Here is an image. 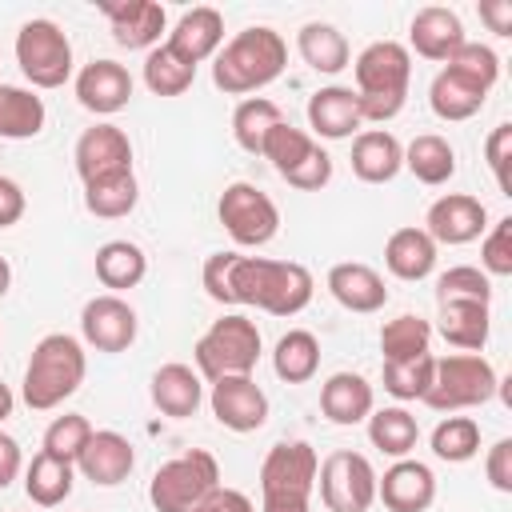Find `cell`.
I'll use <instances>...</instances> for the list:
<instances>
[{"label": "cell", "instance_id": "obj_1", "mask_svg": "<svg viewBox=\"0 0 512 512\" xmlns=\"http://www.w3.org/2000/svg\"><path fill=\"white\" fill-rule=\"evenodd\" d=\"M216 304H248L268 316H296L312 300V272L296 260H268L244 252H212L200 272Z\"/></svg>", "mask_w": 512, "mask_h": 512}, {"label": "cell", "instance_id": "obj_2", "mask_svg": "<svg viewBox=\"0 0 512 512\" xmlns=\"http://www.w3.org/2000/svg\"><path fill=\"white\" fill-rule=\"evenodd\" d=\"M288 64V44L280 32L256 24L236 32L216 56H212V84L228 96H248L268 88Z\"/></svg>", "mask_w": 512, "mask_h": 512}, {"label": "cell", "instance_id": "obj_3", "mask_svg": "<svg viewBox=\"0 0 512 512\" xmlns=\"http://www.w3.org/2000/svg\"><path fill=\"white\" fill-rule=\"evenodd\" d=\"M84 372H88L84 344L68 332H48L36 340V348L28 356L20 396L32 412H52L84 384Z\"/></svg>", "mask_w": 512, "mask_h": 512}, {"label": "cell", "instance_id": "obj_4", "mask_svg": "<svg viewBox=\"0 0 512 512\" xmlns=\"http://www.w3.org/2000/svg\"><path fill=\"white\" fill-rule=\"evenodd\" d=\"M356 100L360 116L372 124H388L400 116L408 100V80H412V52L400 40H376L356 56Z\"/></svg>", "mask_w": 512, "mask_h": 512}, {"label": "cell", "instance_id": "obj_5", "mask_svg": "<svg viewBox=\"0 0 512 512\" xmlns=\"http://www.w3.org/2000/svg\"><path fill=\"white\" fill-rule=\"evenodd\" d=\"M320 456L308 440H280L260 464V512H312Z\"/></svg>", "mask_w": 512, "mask_h": 512}, {"label": "cell", "instance_id": "obj_6", "mask_svg": "<svg viewBox=\"0 0 512 512\" xmlns=\"http://www.w3.org/2000/svg\"><path fill=\"white\" fill-rule=\"evenodd\" d=\"M192 356H196V372L204 380L252 376V368L260 360V328L244 312H228V316L212 320V328L196 340Z\"/></svg>", "mask_w": 512, "mask_h": 512}, {"label": "cell", "instance_id": "obj_7", "mask_svg": "<svg viewBox=\"0 0 512 512\" xmlns=\"http://www.w3.org/2000/svg\"><path fill=\"white\" fill-rule=\"evenodd\" d=\"M496 388H500V376L480 352H452L436 360L424 404L436 412H460V408L488 404Z\"/></svg>", "mask_w": 512, "mask_h": 512}, {"label": "cell", "instance_id": "obj_8", "mask_svg": "<svg viewBox=\"0 0 512 512\" xmlns=\"http://www.w3.org/2000/svg\"><path fill=\"white\" fill-rule=\"evenodd\" d=\"M220 484V464L208 448H188L160 464L148 480V500L156 512H192Z\"/></svg>", "mask_w": 512, "mask_h": 512}, {"label": "cell", "instance_id": "obj_9", "mask_svg": "<svg viewBox=\"0 0 512 512\" xmlns=\"http://www.w3.org/2000/svg\"><path fill=\"white\" fill-rule=\"evenodd\" d=\"M16 64L32 88H60L72 76V44L56 20H28L16 32Z\"/></svg>", "mask_w": 512, "mask_h": 512}, {"label": "cell", "instance_id": "obj_10", "mask_svg": "<svg viewBox=\"0 0 512 512\" xmlns=\"http://www.w3.org/2000/svg\"><path fill=\"white\" fill-rule=\"evenodd\" d=\"M316 488L328 512H368L376 500V468L352 448H336L316 468Z\"/></svg>", "mask_w": 512, "mask_h": 512}, {"label": "cell", "instance_id": "obj_11", "mask_svg": "<svg viewBox=\"0 0 512 512\" xmlns=\"http://www.w3.org/2000/svg\"><path fill=\"white\" fill-rule=\"evenodd\" d=\"M216 216L224 224V232L240 244V248H260L280 232V208L268 192H260L248 180H236L220 192Z\"/></svg>", "mask_w": 512, "mask_h": 512}, {"label": "cell", "instance_id": "obj_12", "mask_svg": "<svg viewBox=\"0 0 512 512\" xmlns=\"http://www.w3.org/2000/svg\"><path fill=\"white\" fill-rule=\"evenodd\" d=\"M136 332H140L136 308L124 296H116V292L92 296L84 304V312H80V336L96 352H124V348H132Z\"/></svg>", "mask_w": 512, "mask_h": 512}, {"label": "cell", "instance_id": "obj_13", "mask_svg": "<svg viewBox=\"0 0 512 512\" xmlns=\"http://www.w3.org/2000/svg\"><path fill=\"white\" fill-rule=\"evenodd\" d=\"M72 160H76V172L84 184L116 176V172H132V140L116 124H92L80 132Z\"/></svg>", "mask_w": 512, "mask_h": 512}, {"label": "cell", "instance_id": "obj_14", "mask_svg": "<svg viewBox=\"0 0 512 512\" xmlns=\"http://www.w3.org/2000/svg\"><path fill=\"white\" fill-rule=\"evenodd\" d=\"M488 228V208L468 196V192H448L440 200L428 204V216H424V232L432 236V244H472L480 240Z\"/></svg>", "mask_w": 512, "mask_h": 512}, {"label": "cell", "instance_id": "obj_15", "mask_svg": "<svg viewBox=\"0 0 512 512\" xmlns=\"http://www.w3.org/2000/svg\"><path fill=\"white\" fill-rule=\"evenodd\" d=\"M212 416L228 432H256L268 420V396L252 376H220L212 380Z\"/></svg>", "mask_w": 512, "mask_h": 512}, {"label": "cell", "instance_id": "obj_16", "mask_svg": "<svg viewBox=\"0 0 512 512\" xmlns=\"http://www.w3.org/2000/svg\"><path fill=\"white\" fill-rule=\"evenodd\" d=\"M96 8L108 16L112 24V40L120 48H156L160 32L168 24L164 8L156 0H96Z\"/></svg>", "mask_w": 512, "mask_h": 512}, {"label": "cell", "instance_id": "obj_17", "mask_svg": "<svg viewBox=\"0 0 512 512\" xmlns=\"http://www.w3.org/2000/svg\"><path fill=\"white\" fill-rule=\"evenodd\" d=\"M376 500L388 512H428L436 500V476L420 460H396L384 476H376Z\"/></svg>", "mask_w": 512, "mask_h": 512}, {"label": "cell", "instance_id": "obj_18", "mask_svg": "<svg viewBox=\"0 0 512 512\" xmlns=\"http://www.w3.org/2000/svg\"><path fill=\"white\" fill-rule=\"evenodd\" d=\"M132 464H136V448L128 444V436H120V432H112V428H100V432L92 428L84 452L76 456V468H80L92 484H100V488L124 484L128 472H132Z\"/></svg>", "mask_w": 512, "mask_h": 512}, {"label": "cell", "instance_id": "obj_19", "mask_svg": "<svg viewBox=\"0 0 512 512\" xmlns=\"http://www.w3.org/2000/svg\"><path fill=\"white\" fill-rule=\"evenodd\" d=\"M76 100L96 112V116H112L132 100V76L124 64L116 60H92L80 68L76 76Z\"/></svg>", "mask_w": 512, "mask_h": 512}, {"label": "cell", "instance_id": "obj_20", "mask_svg": "<svg viewBox=\"0 0 512 512\" xmlns=\"http://www.w3.org/2000/svg\"><path fill=\"white\" fill-rule=\"evenodd\" d=\"M184 64H204L208 56H216L220 52V44H224V16L216 12V8H188L180 20H176V28L168 32V40H164Z\"/></svg>", "mask_w": 512, "mask_h": 512}, {"label": "cell", "instance_id": "obj_21", "mask_svg": "<svg viewBox=\"0 0 512 512\" xmlns=\"http://www.w3.org/2000/svg\"><path fill=\"white\" fill-rule=\"evenodd\" d=\"M364 116H360V100L352 88L344 84H328L316 88L308 96V128L324 140H348L352 132H360Z\"/></svg>", "mask_w": 512, "mask_h": 512}, {"label": "cell", "instance_id": "obj_22", "mask_svg": "<svg viewBox=\"0 0 512 512\" xmlns=\"http://www.w3.org/2000/svg\"><path fill=\"white\" fill-rule=\"evenodd\" d=\"M328 292L336 296L340 308L348 312H380L388 304V288H384V276L360 260H344V264H332L328 268Z\"/></svg>", "mask_w": 512, "mask_h": 512}, {"label": "cell", "instance_id": "obj_23", "mask_svg": "<svg viewBox=\"0 0 512 512\" xmlns=\"http://www.w3.org/2000/svg\"><path fill=\"white\" fill-rule=\"evenodd\" d=\"M408 40H412L416 56L444 64L468 36H464V24H460V16H456L452 8L428 4V8H420V12L412 16V24H408Z\"/></svg>", "mask_w": 512, "mask_h": 512}, {"label": "cell", "instance_id": "obj_24", "mask_svg": "<svg viewBox=\"0 0 512 512\" xmlns=\"http://www.w3.org/2000/svg\"><path fill=\"white\" fill-rule=\"evenodd\" d=\"M400 168H404V144L392 132H384V128L356 132V140H352V172L364 184H388V180H396Z\"/></svg>", "mask_w": 512, "mask_h": 512}, {"label": "cell", "instance_id": "obj_25", "mask_svg": "<svg viewBox=\"0 0 512 512\" xmlns=\"http://www.w3.org/2000/svg\"><path fill=\"white\" fill-rule=\"evenodd\" d=\"M200 400H204V384H200V372L196 368L172 360V364H160L152 372V404L164 416L184 420V416H192L200 408Z\"/></svg>", "mask_w": 512, "mask_h": 512}, {"label": "cell", "instance_id": "obj_26", "mask_svg": "<svg viewBox=\"0 0 512 512\" xmlns=\"http://www.w3.org/2000/svg\"><path fill=\"white\" fill-rule=\"evenodd\" d=\"M372 404H376L372 384L360 372H336L320 388V412L332 424H360V420H368Z\"/></svg>", "mask_w": 512, "mask_h": 512}, {"label": "cell", "instance_id": "obj_27", "mask_svg": "<svg viewBox=\"0 0 512 512\" xmlns=\"http://www.w3.org/2000/svg\"><path fill=\"white\" fill-rule=\"evenodd\" d=\"M384 264L396 280H424L436 268V244L424 228H396L384 244Z\"/></svg>", "mask_w": 512, "mask_h": 512}, {"label": "cell", "instance_id": "obj_28", "mask_svg": "<svg viewBox=\"0 0 512 512\" xmlns=\"http://www.w3.org/2000/svg\"><path fill=\"white\" fill-rule=\"evenodd\" d=\"M296 48L304 56V64L320 76H336L348 68V40L336 24H324V20H308L300 32H296Z\"/></svg>", "mask_w": 512, "mask_h": 512}, {"label": "cell", "instance_id": "obj_29", "mask_svg": "<svg viewBox=\"0 0 512 512\" xmlns=\"http://www.w3.org/2000/svg\"><path fill=\"white\" fill-rule=\"evenodd\" d=\"M72 484H76V464L60 460V456H48L44 448L32 456V464L24 468V492L32 504L40 508H56L72 496Z\"/></svg>", "mask_w": 512, "mask_h": 512}, {"label": "cell", "instance_id": "obj_30", "mask_svg": "<svg viewBox=\"0 0 512 512\" xmlns=\"http://www.w3.org/2000/svg\"><path fill=\"white\" fill-rule=\"evenodd\" d=\"M48 108L32 88L0 84V140H32L44 132Z\"/></svg>", "mask_w": 512, "mask_h": 512}, {"label": "cell", "instance_id": "obj_31", "mask_svg": "<svg viewBox=\"0 0 512 512\" xmlns=\"http://www.w3.org/2000/svg\"><path fill=\"white\" fill-rule=\"evenodd\" d=\"M92 264H96V280L104 288H112L116 296L124 288H136L144 280V272H148V256L132 240H108V244H100Z\"/></svg>", "mask_w": 512, "mask_h": 512}, {"label": "cell", "instance_id": "obj_32", "mask_svg": "<svg viewBox=\"0 0 512 512\" xmlns=\"http://www.w3.org/2000/svg\"><path fill=\"white\" fill-rule=\"evenodd\" d=\"M440 336L452 344V348H464V352H480L488 344V328H492V316H488V304H476V300H452V304H440Z\"/></svg>", "mask_w": 512, "mask_h": 512}, {"label": "cell", "instance_id": "obj_33", "mask_svg": "<svg viewBox=\"0 0 512 512\" xmlns=\"http://www.w3.org/2000/svg\"><path fill=\"white\" fill-rule=\"evenodd\" d=\"M404 168H408L420 184H428V188L448 184V180L456 176V148H452L444 136H436V132H420V136L404 148Z\"/></svg>", "mask_w": 512, "mask_h": 512}, {"label": "cell", "instance_id": "obj_34", "mask_svg": "<svg viewBox=\"0 0 512 512\" xmlns=\"http://www.w3.org/2000/svg\"><path fill=\"white\" fill-rule=\"evenodd\" d=\"M272 368L284 384H308L320 368V340L308 328H288L272 348Z\"/></svg>", "mask_w": 512, "mask_h": 512}, {"label": "cell", "instance_id": "obj_35", "mask_svg": "<svg viewBox=\"0 0 512 512\" xmlns=\"http://www.w3.org/2000/svg\"><path fill=\"white\" fill-rule=\"evenodd\" d=\"M368 440H372V448H380L384 456H392V460H404L412 448H416V440H420V424H416V416L408 412V408H372L368 412Z\"/></svg>", "mask_w": 512, "mask_h": 512}, {"label": "cell", "instance_id": "obj_36", "mask_svg": "<svg viewBox=\"0 0 512 512\" xmlns=\"http://www.w3.org/2000/svg\"><path fill=\"white\" fill-rule=\"evenodd\" d=\"M484 96H488V92L472 88L468 80H460V76L448 72V68H440L436 80H432V88H428V104H432V112H436L440 120H448V124H456V120H472V116L484 108Z\"/></svg>", "mask_w": 512, "mask_h": 512}, {"label": "cell", "instance_id": "obj_37", "mask_svg": "<svg viewBox=\"0 0 512 512\" xmlns=\"http://www.w3.org/2000/svg\"><path fill=\"white\" fill-rule=\"evenodd\" d=\"M140 200V184H136V172H116V176H104V180H92L84 184V208L100 220H120L136 208Z\"/></svg>", "mask_w": 512, "mask_h": 512}, {"label": "cell", "instance_id": "obj_38", "mask_svg": "<svg viewBox=\"0 0 512 512\" xmlns=\"http://www.w3.org/2000/svg\"><path fill=\"white\" fill-rule=\"evenodd\" d=\"M432 348V324L424 316H396L380 328V352H384V364H400V360H416V356H428Z\"/></svg>", "mask_w": 512, "mask_h": 512}, {"label": "cell", "instance_id": "obj_39", "mask_svg": "<svg viewBox=\"0 0 512 512\" xmlns=\"http://www.w3.org/2000/svg\"><path fill=\"white\" fill-rule=\"evenodd\" d=\"M280 120H284V116H280V108H276L268 96H244V100L236 104V112H232V136H236V144H240L244 152L260 156L264 136H268Z\"/></svg>", "mask_w": 512, "mask_h": 512}, {"label": "cell", "instance_id": "obj_40", "mask_svg": "<svg viewBox=\"0 0 512 512\" xmlns=\"http://www.w3.org/2000/svg\"><path fill=\"white\" fill-rule=\"evenodd\" d=\"M196 80V68L184 64L168 44H156L148 56H144V84L152 96H184Z\"/></svg>", "mask_w": 512, "mask_h": 512}, {"label": "cell", "instance_id": "obj_41", "mask_svg": "<svg viewBox=\"0 0 512 512\" xmlns=\"http://www.w3.org/2000/svg\"><path fill=\"white\" fill-rule=\"evenodd\" d=\"M432 452L448 464H464L480 452V424L472 416H444L432 428Z\"/></svg>", "mask_w": 512, "mask_h": 512}, {"label": "cell", "instance_id": "obj_42", "mask_svg": "<svg viewBox=\"0 0 512 512\" xmlns=\"http://www.w3.org/2000/svg\"><path fill=\"white\" fill-rule=\"evenodd\" d=\"M448 72H456L460 80H468L472 88L480 92H492V84L500 80V56L488 48V44H476V40H464L448 60H444Z\"/></svg>", "mask_w": 512, "mask_h": 512}, {"label": "cell", "instance_id": "obj_43", "mask_svg": "<svg viewBox=\"0 0 512 512\" xmlns=\"http://www.w3.org/2000/svg\"><path fill=\"white\" fill-rule=\"evenodd\" d=\"M316 148V140L308 136V132H300V128H292L288 120H280L268 136H264V148H260V156L264 160H272V168L280 172V176H288L296 164H304L308 160V152Z\"/></svg>", "mask_w": 512, "mask_h": 512}, {"label": "cell", "instance_id": "obj_44", "mask_svg": "<svg viewBox=\"0 0 512 512\" xmlns=\"http://www.w3.org/2000/svg\"><path fill=\"white\" fill-rule=\"evenodd\" d=\"M432 368L436 356H416V360H400V364H384V392L396 400H424L428 384H432Z\"/></svg>", "mask_w": 512, "mask_h": 512}, {"label": "cell", "instance_id": "obj_45", "mask_svg": "<svg viewBox=\"0 0 512 512\" xmlns=\"http://www.w3.org/2000/svg\"><path fill=\"white\" fill-rule=\"evenodd\" d=\"M452 300L492 304V280L472 264H456V268L440 272V280H436V304H452Z\"/></svg>", "mask_w": 512, "mask_h": 512}, {"label": "cell", "instance_id": "obj_46", "mask_svg": "<svg viewBox=\"0 0 512 512\" xmlns=\"http://www.w3.org/2000/svg\"><path fill=\"white\" fill-rule=\"evenodd\" d=\"M88 436H92V424H88L84 416H76V412H64V416H56V420L44 428V452H48V456H60V460H68V464H76V456L84 452Z\"/></svg>", "mask_w": 512, "mask_h": 512}, {"label": "cell", "instance_id": "obj_47", "mask_svg": "<svg viewBox=\"0 0 512 512\" xmlns=\"http://www.w3.org/2000/svg\"><path fill=\"white\" fill-rule=\"evenodd\" d=\"M480 272L492 276H512V216L496 220L484 240H480Z\"/></svg>", "mask_w": 512, "mask_h": 512}, {"label": "cell", "instance_id": "obj_48", "mask_svg": "<svg viewBox=\"0 0 512 512\" xmlns=\"http://www.w3.org/2000/svg\"><path fill=\"white\" fill-rule=\"evenodd\" d=\"M484 160L496 176V188L504 196H512V176H508V160H512V124H496L492 136L484 140Z\"/></svg>", "mask_w": 512, "mask_h": 512}, {"label": "cell", "instance_id": "obj_49", "mask_svg": "<svg viewBox=\"0 0 512 512\" xmlns=\"http://www.w3.org/2000/svg\"><path fill=\"white\" fill-rule=\"evenodd\" d=\"M284 180H288L292 188H300V192H320V188L332 180V156L316 144V148L308 152V160H304V164H296Z\"/></svg>", "mask_w": 512, "mask_h": 512}, {"label": "cell", "instance_id": "obj_50", "mask_svg": "<svg viewBox=\"0 0 512 512\" xmlns=\"http://www.w3.org/2000/svg\"><path fill=\"white\" fill-rule=\"evenodd\" d=\"M484 476L496 492H512V440H496L484 456Z\"/></svg>", "mask_w": 512, "mask_h": 512}, {"label": "cell", "instance_id": "obj_51", "mask_svg": "<svg viewBox=\"0 0 512 512\" xmlns=\"http://www.w3.org/2000/svg\"><path fill=\"white\" fill-rule=\"evenodd\" d=\"M192 512H256V508H252V500H248L240 488H224V484H216Z\"/></svg>", "mask_w": 512, "mask_h": 512}, {"label": "cell", "instance_id": "obj_52", "mask_svg": "<svg viewBox=\"0 0 512 512\" xmlns=\"http://www.w3.org/2000/svg\"><path fill=\"white\" fill-rule=\"evenodd\" d=\"M24 216V188L12 176H0V228H12Z\"/></svg>", "mask_w": 512, "mask_h": 512}, {"label": "cell", "instance_id": "obj_53", "mask_svg": "<svg viewBox=\"0 0 512 512\" xmlns=\"http://www.w3.org/2000/svg\"><path fill=\"white\" fill-rule=\"evenodd\" d=\"M20 468H24V456H20V444L8 436V432H0V492L20 476Z\"/></svg>", "mask_w": 512, "mask_h": 512}, {"label": "cell", "instance_id": "obj_54", "mask_svg": "<svg viewBox=\"0 0 512 512\" xmlns=\"http://www.w3.org/2000/svg\"><path fill=\"white\" fill-rule=\"evenodd\" d=\"M480 20L496 36H512V0H484L480 4Z\"/></svg>", "mask_w": 512, "mask_h": 512}, {"label": "cell", "instance_id": "obj_55", "mask_svg": "<svg viewBox=\"0 0 512 512\" xmlns=\"http://www.w3.org/2000/svg\"><path fill=\"white\" fill-rule=\"evenodd\" d=\"M12 408H16V396H12V388L0 380V424L12 416Z\"/></svg>", "mask_w": 512, "mask_h": 512}, {"label": "cell", "instance_id": "obj_56", "mask_svg": "<svg viewBox=\"0 0 512 512\" xmlns=\"http://www.w3.org/2000/svg\"><path fill=\"white\" fill-rule=\"evenodd\" d=\"M8 288H12V268H8V260L0 256V300L8 296Z\"/></svg>", "mask_w": 512, "mask_h": 512}]
</instances>
